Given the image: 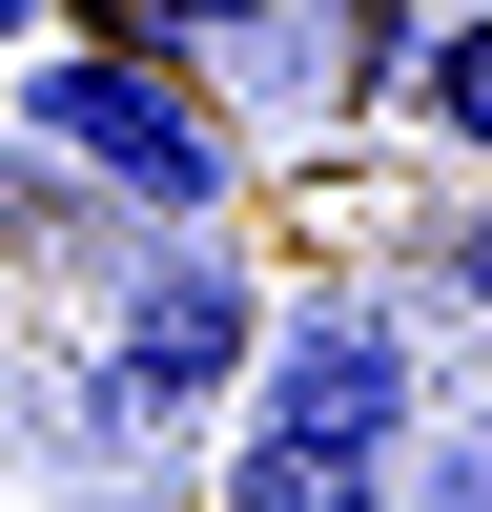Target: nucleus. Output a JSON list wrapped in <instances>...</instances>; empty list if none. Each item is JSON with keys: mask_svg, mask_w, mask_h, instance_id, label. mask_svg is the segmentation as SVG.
Returning a JSON list of instances; mask_svg holds the SVG:
<instances>
[{"mask_svg": "<svg viewBox=\"0 0 492 512\" xmlns=\"http://www.w3.org/2000/svg\"><path fill=\"white\" fill-rule=\"evenodd\" d=\"M21 144H41V164H82L103 205H144V226H226V185H246V123H226V103H185L144 41H62V62L21 82Z\"/></svg>", "mask_w": 492, "mask_h": 512, "instance_id": "f257e3e1", "label": "nucleus"}, {"mask_svg": "<svg viewBox=\"0 0 492 512\" xmlns=\"http://www.w3.org/2000/svg\"><path fill=\"white\" fill-rule=\"evenodd\" d=\"M103 328H123V349H103V390H123V410H205V390H246L267 287H246V267H205V246H164V267L123 287Z\"/></svg>", "mask_w": 492, "mask_h": 512, "instance_id": "f03ea898", "label": "nucleus"}, {"mask_svg": "<svg viewBox=\"0 0 492 512\" xmlns=\"http://www.w3.org/2000/svg\"><path fill=\"white\" fill-rule=\"evenodd\" d=\"M410 123H431L451 164H492V0H451V21H431V62H410Z\"/></svg>", "mask_w": 492, "mask_h": 512, "instance_id": "7ed1b4c3", "label": "nucleus"}, {"mask_svg": "<svg viewBox=\"0 0 492 512\" xmlns=\"http://www.w3.org/2000/svg\"><path fill=\"white\" fill-rule=\"evenodd\" d=\"M390 512H492V390H451L431 431L390 451Z\"/></svg>", "mask_w": 492, "mask_h": 512, "instance_id": "20e7f679", "label": "nucleus"}, {"mask_svg": "<svg viewBox=\"0 0 492 512\" xmlns=\"http://www.w3.org/2000/svg\"><path fill=\"white\" fill-rule=\"evenodd\" d=\"M123 41H267V21H308V0H103Z\"/></svg>", "mask_w": 492, "mask_h": 512, "instance_id": "39448f33", "label": "nucleus"}, {"mask_svg": "<svg viewBox=\"0 0 492 512\" xmlns=\"http://www.w3.org/2000/svg\"><path fill=\"white\" fill-rule=\"evenodd\" d=\"M431 287H472V308H492V205H472V226L431 246Z\"/></svg>", "mask_w": 492, "mask_h": 512, "instance_id": "423d86ee", "label": "nucleus"}, {"mask_svg": "<svg viewBox=\"0 0 492 512\" xmlns=\"http://www.w3.org/2000/svg\"><path fill=\"white\" fill-rule=\"evenodd\" d=\"M21 21H41V0H0V41H21Z\"/></svg>", "mask_w": 492, "mask_h": 512, "instance_id": "0eeeda50", "label": "nucleus"}]
</instances>
